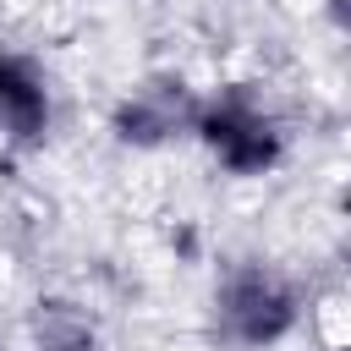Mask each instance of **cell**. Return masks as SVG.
<instances>
[{"mask_svg":"<svg viewBox=\"0 0 351 351\" xmlns=\"http://www.w3.org/2000/svg\"><path fill=\"white\" fill-rule=\"evenodd\" d=\"M340 351H351V346H340Z\"/></svg>","mask_w":351,"mask_h":351,"instance_id":"7","label":"cell"},{"mask_svg":"<svg viewBox=\"0 0 351 351\" xmlns=\"http://www.w3.org/2000/svg\"><path fill=\"white\" fill-rule=\"evenodd\" d=\"M329 16H335V27L351 33V0H329Z\"/></svg>","mask_w":351,"mask_h":351,"instance_id":"6","label":"cell"},{"mask_svg":"<svg viewBox=\"0 0 351 351\" xmlns=\"http://www.w3.org/2000/svg\"><path fill=\"white\" fill-rule=\"evenodd\" d=\"M197 110H203V104L186 93L181 77H148L143 88H132V93L115 104L110 126H115V137H121L126 148H159V143H170L176 132H192V126H197Z\"/></svg>","mask_w":351,"mask_h":351,"instance_id":"3","label":"cell"},{"mask_svg":"<svg viewBox=\"0 0 351 351\" xmlns=\"http://www.w3.org/2000/svg\"><path fill=\"white\" fill-rule=\"evenodd\" d=\"M192 132L203 137V148H208L230 176H263V170H274L280 154H285L274 115H269L252 93H241V88L208 99V104L197 110V126H192Z\"/></svg>","mask_w":351,"mask_h":351,"instance_id":"1","label":"cell"},{"mask_svg":"<svg viewBox=\"0 0 351 351\" xmlns=\"http://www.w3.org/2000/svg\"><path fill=\"white\" fill-rule=\"evenodd\" d=\"M49 132V82L33 55H0V137L44 143Z\"/></svg>","mask_w":351,"mask_h":351,"instance_id":"4","label":"cell"},{"mask_svg":"<svg viewBox=\"0 0 351 351\" xmlns=\"http://www.w3.org/2000/svg\"><path fill=\"white\" fill-rule=\"evenodd\" d=\"M214 307H219V324L236 346H274L296 329V313H302L296 291L263 263H236L219 280Z\"/></svg>","mask_w":351,"mask_h":351,"instance_id":"2","label":"cell"},{"mask_svg":"<svg viewBox=\"0 0 351 351\" xmlns=\"http://www.w3.org/2000/svg\"><path fill=\"white\" fill-rule=\"evenodd\" d=\"M33 351H99V329L77 302L44 296L33 307Z\"/></svg>","mask_w":351,"mask_h":351,"instance_id":"5","label":"cell"}]
</instances>
